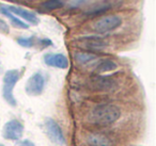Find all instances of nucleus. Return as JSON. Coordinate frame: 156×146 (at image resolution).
Segmentation results:
<instances>
[{
    "instance_id": "obj_10",
    "label": "nucleus",
    "mask_w": 156,
    "mask_h": 146,
    "mask_svg": "<svg viewBox=\"0 0 156 146\" xmlns=\"http://www.w3.org/2000/svg\"><path fill=\"white\" fill-rule=\"evenodd\" d=\"M7 8L12 14L24 18L26 22L30 23V24L37 25L40 23V19L37 17V15L34 13H32V12L28 11V10H25L20 7H14V5H7Z\"/></svg>"
},
{
    "instance_id": "obj_9",
    "label": "nucleus",
    "mask_w": 156,
    "mask_h": 146,
    "mask_svg": "<svg viewBox=\"0 0 156 146\" xmlns=\"http://www.w3.org/2000/svg\"><path fill=\"white\" fill-rule=\"evenodd\" d=\"M80 46L85 49L93 50V51H98V50L104 49L107 46V42H105L101 37L96 36H88L80 39Z\"/></svg>"
},
{
    "instance_id": "obj_16",
    "label": "nucleus",
    "mask_w": 156,
    "mask_h": 146,
    "mask_svg": "<svg viewBox=\"0 0 156 146\" xmlns=\"http://www.w3.org/2000/svg\"><path fill=\"white\" fill-rule=\"evenodd\" d=\"M17 43L20 44V46H23V47L31 48L33 45H34V40H33V36L18 37V39H17Z\"/></svg>"
},
{
    "instance_id": "obj_17",
    "label": "nucleus",
    "mask_w": 156,
    "mask_h": 146,
    "mask_svg": "<svg viewBox=\"0 0 156 146\" xmlns=\"http://www.w3.org/2000/svg\"><path fill=\"white\" fill-rule=\"evenodd\" d=\"M110 9L109 5H105V7H101L98 9H94V10H91V11L87 12V15H90V16H96V15H100V14L104 13L106 12L107 10Z\"/></svg>"
},
{
    "instance_id": "obj_13",
    "label": "nucleus",
    "mask_w": 156,
    "mask_h": 146,
    "mask_svg": "<svg viewBox=\"0 0 156 146\" xmlns=\"http://www.w3.org/2000/svg\"><path fill=\"white\" fill-rule=\"evenodd\" d=\"M118 65L115 62L111 60H103L100 64L96 66L95 68V73L96 74H104L107 73V71H115L117 69Z\"/></svg>"
},
{
    "instance_id": "obj_19",
    "label": "nucleus",
    "mask_w": 156,
    "mask_h": 146,
    "mask_svg": "<svg viewBox=\"0 0 156 146\" xmlns=\"http://www.w3.org/2000/svg\"><path fill=\"white\" fill-rule=\"evenodd\" d=\"M16 146H35V144L33 143L31 140H22V141H20L17 144H16Z\"/></svg>"
},
{
    "instance_id": "obj_1",
    "label": "nucleus",
    "mask_w": 156,
    "mask_h": 146,
    "mask_svg": "<svg viewBox=\"0 0 156 146\" xmlns=\"http://www.w3.org/2000/svg\"><path fill=\"white\" fill-rule=\"evenodd\" d=\"M121 116V110L112 103H102L92 110L90 120L93 124L108 126L117 122Z\"/></svg>"
},
{
    "instance_id": "obj_3",
    "label": "nucleus",
    "mask_w": 156,
    "mask_h": 146,
    "mask_svg": "<svg viewBox=\"0 0 156 146\" xmlns=\"http://www.w3.org/2000/svg\"><path fill=\"white\" fill-rule=\"evenodd\" d=\"M45 77L43 74L37 71L34 73L26 82L25 85V91L30 96H39L43 93L44 88H45Z\"/></svg>"
},
{
    "instance_id": "obj_5",
    "label": "nucleus",
    "mask_w": 156,
    "mask_h": 146,
    "mask_svg": "<svg viewBox=\"0 0 156 146\" xmlns=\"http://www.w3.org/2000/svg\"><path fill=\"white\" fill-rule=\"evenodd\" d=\"M44 126H45V131L47 133L48 137L50 139V141L58 144V145L65 144V139L64 134L62 132V129L56 120H54L52 118H46L45 122H44Z\"/></svg>"
},
{
    "instance_id": "obj_7",
    "label": "nucleus",
    "mask_w": 156,
    "mask_h": 146,
    "mask_svg": "<svg viewBox=\"0 0 156 146\" xmlns=\"http://www.w3.org/2000/svg\"><path fill=\"white\" fill-rule=\"evenodd\" d=\"M92 88L98 91H110L117 86V82L109 76H94L91 79Z\"/></svg>"
},
{
    "instance_id": "obj_18",
    "label": "nucleus",
    "mask_w": 156,
    "mask_h": 146,
    "mask_svg": "<svg viewBox=\"0 0 156 146\" xmlns=\"http://www.w3.org/2000/svg\"><path fill=\"white\" fill-rule=\"evenodd\" d=\"M9 31H10L9 25L3 19L0 18V33H9Z\"/></svg>"
},
{
    "instance_id": "obj_20",
    "label": "nucleus",
    "mask_w": 156,
    "mask_h": 146,
    "mask_svg": "<svg viewBox=\"0 0 156 146\" xmlns=\"http://www.w3.org/2000/svg\"><path fill=\"white\" fill-rule=\"evenodd\" d=\"M1 71H2V66H1V63H0V75H1Z\"/></svg>"
},
{
    "instance_id": "obj_21",
    "label": "nucleus",
    "mask_w": 156,
    "mask_h": 146,
    "mask_svg": "<svg viewBox=\"0 0 156 146\" xmlns=\"http://www.w3.org/2000/svg\"><path fill=\"white\" fill-rule=\"evenodd\" d=\"M0 146H5V145H2V144H0Z\"/></svg>"
},
{
    "instance_id": "obj_15",
    "label": "nucleus",
    "mask_w": 156,
    "mask_h": 146,
    "mask_svg": "<svg viewBox=\"0 0 156 146\" xmlns=\"http://www.w3.org/2000/svg\"><path fill=\"white\" fill-rule=\"evenodd\" d=\"M42 7L45 10L48 11H52V10H57L60 9L63 7V2L61 0H47L44 3H42Z\"/></svg>"
},
{
    "instance_id": "obj_4",
    "label": "nucleus",
    "mask_w": 156,
    "mask_h": 146,
    "mask_svg": "<svg viewBox=\"0 0 156 146\" xmlns=\"http://www.w3.org/2000/svg\"><path fill=\"white\" fill-rule=\"evenodd\" d=\"M122 25V18L118 15H108L98 19L93 28L98 33H107L118 29Z\"/></svg>"
},
{
    "instance_id": "obj_2",
    "label": "nucleus",
    "mask_w": 156,
    "mask_h": 146,
    "mask_svg": "<svg viewBox=\"0 0 156 146\" xmlns=\"http://www.w3.org/2000/svg\"><path fill=\"white\" fill-rule=\"evenodd\" d=\"M20 73L17 69H10L3 76V88H2V96L9 105L15 107L16 99L14 97L13 90L16 85L17 81L20 80Z\"/></svg>"
},
{
    "instance_id": "obj_8",
    "label": "nucleus",
    "mask_w": 156,
    "mask_h": 146,
    "mask_svg": "<svg viewBox=\"0 0 156 146\" xmlns=\"http://www.w3.org/2000/svg\"><path fill=\"white\" fill-rule=\"evenodd\" d=\"M44 62L46 65L56 68L65 69L69 67V60L62 54H47L44 56Z\"/></svg>"
},
{
    "instance_id": "obj_12",
    "label": "nucleus",
    "mask_w": 156,
    "mask_h": 146,
    "mask_svg": "<svg viewBox=\"0 0 156 146\" xmlns=\"http://www.w3.org/2000/svg\"><path fill=\"white\" fill-rule=\"evenodd\" d=\"M0 13L3 14L5 16H7V17L11 20V24L13 25L14 27H16V28H20V29H28L29 28L28 24L24 23L23 20H20V18L16 17L14 14H12L11 12L8 10V8L5 5H0Z\"/></svg>"
},
{
    "instance_id": "obj_14",
    "label": "nucleus",
    "mask_w": 156,
    "mask_h": 146,
    "mask_svg": "<svg viewBox=\"0 0 156 146\" xmlns=\"http://www.w3.org/2000/svg\"><path fill=\"white\" fill-rule=\"evenodd\" d=\"M75 60L79 64H89V63L93 62L94 60L98 59V56L90 52H76L75 54Z\"/></svg>"
},
{
    "instance_id": "obj_6",
    "label": "nucleus",
    "mask_w": 156,
    "mask_h": 146,
    "mask_svg": "<svg viewBox=\"0 0 156 146\" xmlns=\"http://www.w3.org/2000/svg\"><path fill=\"white\" fill-rule=\"evenodd\" d=\"M24 133V125L18 120H11L3 126L2 135L5 140L17 141L20 140Z\"/></svg>"
},
{
    "instance_id": "obj_11",
    "label": "nucleus",
    "mask_w": 156,
    "mask_h": 146,
    "mask_svg": "<svg viewBox=\"0 0 156 146\" xmlns=\"http://www.w3.org/2000/svg\"><path fill=\"white\" fill-rule=\"evenodd\" d=\"M87 143L90 146H111V141L102 133H90V134H88Z\"/></svg>"
}]
</instances>
